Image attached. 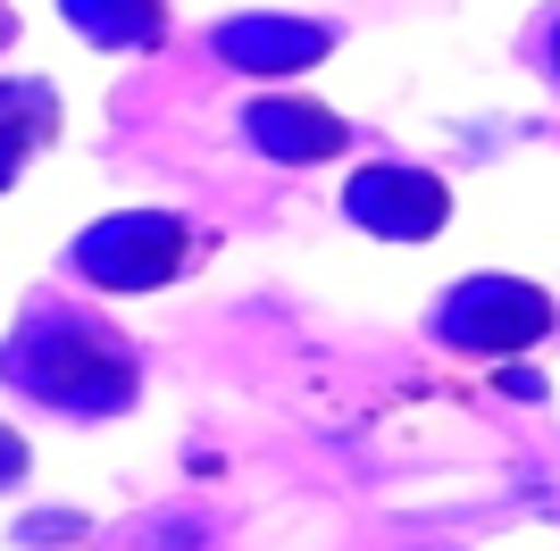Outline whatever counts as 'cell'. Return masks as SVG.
Here are the masks:
<instances>
[{
  "label": "cell",
  "instance_id": "4",
  "mask_svg": "<svg viewBox=\"0 0 560 551\" xmlns=\"http://www.w3.org/2000/svg\"><path fill=\"white\" fill-rule=\"evenodd\" d=\"M343 209H351V226L385 234V243H427V234H444L452 192H444V176H427V167H360Z\"/></svg>",
  "mask_w": 560,
  "mask_h": 551
},
{
  "label": "cell",
  "instance_id": "10",
  "mask_svg": "<svg viewBox=\"0 0 560 551\" xmlns=\"http://www.w3.org/2000/svg\"><path fill=\"white\" fill-rule=\"evenodd\" d=\"M552 75H560V25H552Z\"/></svg>",
  "mask_w": 560,
  "mask_h": 551
},
{
  "label": "cell",
  "instance_id": "9",
  "mask_svg": "<svg viewBox=\"0 0 560 551\" xmlns=\"http://www.w3.org/2000/svg\"><path fill=\"white\" fill-rule=\"evenodd\" d=\"M9 43H18V17H9V9H0V50H9Z\"/></svg>",
  "mask_w": 560,
  "mask_h": 551
},
{
  "label": "cell",
  "instance_id": "6",
  "mask_svg": "<svg viewBox=\"0 0 560 551\" xmlns=\"http://www.w3.org/2000/svg\"><path fill=\"white\" fill-rule=\"evenodd\" d=\"M327 50H335V34L310 17H226L218 25V59L243 75H302Z\"/></svg>",
  "mask_w": 560,
  "mask_h": 551
},
{
  "label": "cell",
  "instance_id": "8",
  "mask_svg": "<svg viewBox=\"0 0 560 551\" xmlns=\"http://www.w3.org/2000/svg\"><path fill=\"white\" fill-rule=\"evenodd\" d=\"M93 43H109V50H151L167 34V17H160V0H59Z\"/></svg>",
  "mask_w": 560,
  "mask_h": 551
},
{
  "label": "cell",
  "instance_id": "5",
  "mask_svg": "<svg viewBox=\"0 0 560 551\" xmlns=\"http://www.w3.org/2000/svg\"><path fill=\"white\" fill-rule=\"evenodd\" d=\"M243 134L284 167H318V160H343L351 151V126L335 109H318V101H302V92H259L243 109Z\"/></svg>",
  "mask_w": 560,
  "mask_h": 551
},
{
  "label": "cell",
  "instance_id": "3",
  "mask_svg": "<svg viewBox=\"0 0 560 551\" xmlns=\"http://www.w3.org/2000/svg\"><path fill=\"white\" fill-rule=\"evenodd\" d=\"M176 268H185V218H167V209L101 218L75 243V276H93L101 293H160Z\"/></svg>",
  "mask_w": 560,
  "mask_h": 551
},
{
  "label": "cell",
  "instance_id": "1",
  "mask_svg": "<svg viewBox=\"0 0 560 551\" xmlns=\"http://www.w3.org/2000/svg\"><path fill=\"white\" fill-rule=\"evenodd\" d=\"M0 376H18L34 401L75 410V418H101V410L135 401V351L101 318H75V309H43L18 343L0 351Z\"/></svg>",
  "mask_w": 560,
  "mask_h": 551
},
{
  "label": "cell",
  "instance_id": "2",
  "mask_svg": "<svg viewBox=\"0 0 560 551\" xmlns=\"http://www.w3.org/2000/svg\"><path fill=\"white\" fill-rule=\"evenodd\" d=\"M435 335H444L452 351L502 360V351H527V343L552 335V301H544L536 284H518V276H468V284H452L444 309H435Z\"/></svg>",
  "mask_w": 560,
  "mask_h": 551
},
{
  "label": "cell",
  "instance_id": "7",
  "mask_svg": "<svg viewBox=\"0 0 560 551\" xmlns=\"http://www.w3.org/2000/svg\"><path fill=\"white\" fill-rule=\"evenodd\" d=\"M50 126H59L50 84H0V184H9V176H18V167L50 142Z\"/></svg>",
  "mask_w": 560,
  "mask_h": 551
}]
</instances>
